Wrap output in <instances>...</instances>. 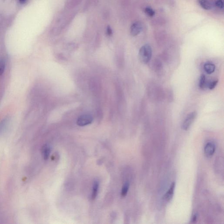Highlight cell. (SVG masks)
<instances>
[{
	"label": "cell",
	"mask_w": 224,
	"mask_h": 224,
	"mask_svg": "<svg viewBox=\"0 0 224 224\" xmlns=\"http://www.w3.org/2000/svg\"><path fill=\"white\" fill-rule=\"evenodd\" d=\"M152 51L149 44H145L140 49L138 57L140 61L143 64L148 63L152 57Z\"/></svg>",
	"instance_id": "obj_1"
},
{
	"label": "cell",
	"mask_w": 224,
	"mask_h": 224,
	"mask_svg": "<svg viewBox=\"0 0 224 224\" xmlns=\"http://www.w3.org/2000/svg\"><path fill=\"white\" fill-rule=\"evenodd\" d=\"M197 115V113L196 111L189 113L182 124V128L184 131L188 130L195 120Z\"/></svg>",
	"instance_id": "obj_2"
},
{
	"label": "cell",
	"mask_w": 224,
	"mask_h": 224,
	"mask_svg": "<svg viewBox=\"0 0 224 224\" xmlns=\"http://www.w3.org/2000/svg\"><path fill=\"white\" fill-rule=\"evenodd\" d=\"M93 121V118L91 115L89 114H83L78 118L77 124L79 126H85L91 124Z\"/></svg>",
	"instance_id": "obj_3"
},
{
	"label": "cell",
	"mask_w": 224,
	"mask_h": 224,
	"mask_svg": "<svg viewBox=\"0 0 224 224\" xmlns=\"http://www.w3.org/2000/svg\"><path fill=\"white\" fill-rule=\"evenodd\" d=\"M216 145L214 143L209 142L205 145L204 148V154L207 157H211L215 153Z\"/></svg>",
	"instance_id": "obj_4"
},
{
	"label": "cell",
	"mask_w": 224,
	"mask_h": 224,
	"mask_svg": "<svg viewBox=\"0 0 224 224\" xmlns=\"http://www.w3.org/2000/svg\"><path fill=\"white\" fill-rule=\"evenodd\" d=\"M142 26L138 21L133 24L131 27V34L133 36H136L141 32Z\"/></svg>",
	"instance_id": "obj_5"
},
{
	"label": "cell",
	"mask_w": 224,
	"mask_h": 224,
	"mask_svg": "<svg viewBox=\"0 0 224 224\" xmlns=\"http://www.w3.org/2000/svg\"><path fill=\"white\" fill-rule=\"evenodd\" d=\"M82 1L83 0H68L66 3L65 7L69 10L73 9L79 5Z\"/></svg>",
	"instance_id": "obj_6"
},
{
	"label": "cell",
	"mask_w": 224,
	"mask_h": 224,
	"mask_svg": "<svg viewBox=\"0 0 224 224\" xmlns=\"http://www.w3.org/2000/svg\"><path fill=\"white\" fill-rule=\"evenodd\" d=\"M175 183H172L170 187L166 193L165 195V199L166 201H169L173 198L174 196V190H175Z\"/></svg>",
	"instance_id": "obj_7"
},
{
	"label": "cell",
	"mask_w": 224,
	"mask_h": 224,
	"mask_svg": "<svg viewBox=\"0 0 224 224\" xmlns=\"http://www.w3.org/2000/svg\"><path fill=\"white\" fill-rule=\"evenodd\" d=\"M203 68L206 73L208 74H212L215 71V64L211 63H206L204 64Z\"/></svg>",
	"instance_id": "obj_8"
},
{
	"label": "cell",
	"mask_w": 224,
	"mask_h": 224,
	"mask_svg": "<svg viewBox=\"0 0 224 224\" xmlns=\"http://www.w3.org/2000/svg\"><path fill=\"white\" fill-rule=\"evenodd\" d=\"M199 5L202 8L205 10H210L212 8V5L208 0H198Z\"/></svg>",
	"instance_id": "obj_9"
},
{
	"label": "cell",
	"mask_w": 224,
	"mask_h": 224,
	"mask_svg": "<svg viewBox=\"0 0 224 224\" xmlns=\"http://www.w3.org/2000/svg\"><path fill=\"white\" fill-rule=\"evenodd\" d=\"M98 188H99V183H98V181L95 180L93 184V190H92V200H94V199H96V197H97Z\"/></svg>",
	"instance_id": "obj_10"
},
{
	"label": "cell",
	"mask_w": 224,
	"mask_h": 224,
	"mask_svg": "<svg viewBox=\"0 0 224 224\" xmlns=\"http://www.w3.org/2000/svg\"><path fill=\"white\" fill-rule=\"evenodd\" d=\"M50 153V148L48 145H45L43 149V154L44 159L47 160Z\"/></svg>",
	"instance_id": "obj_11"
},
{
	"label": "cell",
	"mask_w": 224,
	"mask_h": 224,
	"mask_svg": "<svg viewBox=\"0 0 224 224\" xmlns=\"http://www.w3.org/2000/svg\"><path fill=\"white\" fill-rule=\"evenodd\" d=\"M129 187L130 183L128 182H126L124 184V186H123V188H122V190H121V196L123 197L126 196L127 193H128Z\"/></svg>",
	"instance_id": "obj_12"
},
{
	"label": "cell",
	"mask_w": 224,
	"mask_h": 224,
	"mask_svg": "<svg viewBox=\"0 0 224 224\" xmlns=\"http://www.w3.org/2000/svg\"><path fill=\"white\" fill-rule=\"evenodd\" d=\"M206 83V77L203 74H201L199 80V86L201 88H203Z\"/></svg>",
	"instance_id": "obj_13"
},
{
	"label": "cell",
	"mask_w": 224,
	"mask_h": 224,
	"mask_svg": "<svg viewBox=\"0 0 224 224\" xmlns=\"http://www.w3.org/2000/svg\"><path fill=\"white\" fill-rule=\"evenodd\" d=\"M145 12L146 14L150 17H152L155 14V12L154 10L149 7H147L145 8Z\"/></svg>",
	"instance_id": "obj_14"
},
{
	"label": "cell",
	"mask_w": 224,
	"mask_h": 224,
	"mask_svg": "<svg viewBox=\"0 0 224 224\" xmlns=\"http://www.w3.org/2000/svg\"><path fill=\"white\" fill-rule=\"evenodd\" d=\"M5 69V62L4 60H0V76L2 75Z\"/></svg>",
	"instance_id": "obj_15"
},
{
	"label": "cell",
	"mask_w": 224,
	"mask_h": 224,
	"mask_svg": "<svg viewBox=\"0 0 224 224\" xmlns=\"http://www.w3.org/2000/svg\"><path fill=\"white\" fill-rule=\"evenodd\" d=\"M217 83H218V80H215V81L211 82L208 85L209 89L211 90L214 89L217 85Z\"/></svg>",
	"instance_id": "obj_16"
},
{
	"label": "cell",
	"mask_w": 224,
	"mask_h": 224,
	"mask_svg": "<svg viewBox=\"0 0 224 224\" xmlns=\"http://www.w3.org/2000/svg\"><path fill=\"white\" fill-rule=\"evenodd\" d=\"M215 6L220 8L223 9L224 7V3L222 0H217L215 3Z\"/></svg>",
	"instance_id": "obj_17"
},
{
	"label": "cell",
	"mask_w": 224,
	"mask_h": 224,
	"mask_svg": "<svg viewBox=\"0 0 224 224\" xmlns=\"http://www.w3.org/2000/svg\"><path fill=\"white\" fill-rule=\"evenodd\" d=\"M106 33L108 36H111L112 34V31L111 27L110 26H108L107 28V30H106Z\"/></svg>",
	"instance_id": "obj_18"
},
{
	"label": "cell",
	"mask_w": 224,
	"mask_h": 224,
	"mask_svg": "<svg viewBox=\"0 0 224 224\" xmlns=\"http://www.w3.org/2000/svg\"><path fill=\"white\" fill-rule=\"evenodd\" d=\"M197 218H198V216H197L196 214L193 215V217H192V222H193L196 221Z\"/></svg>",
	"instance_id": "obj_19"
},
{
	"label": "cell",
	"mask_w": 224,
	"mask_h": 224,
	"mask_svg": "<svg viewBox=\"0 0 224 224\" xmlns=\"http://www.w3.org/2000/svg\"><path fill=\"white\" fill-rule=\"evenodd\" d=\"M26 1V0H19V1H20V2L21 3H24Z\"/></svg>",
	"instance_id": "obj_20"
}]
</instances>
